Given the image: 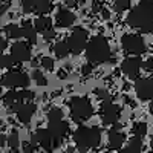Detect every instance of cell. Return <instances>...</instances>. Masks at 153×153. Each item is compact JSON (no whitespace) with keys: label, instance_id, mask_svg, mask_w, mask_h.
Wrapping results in <instances>:
<instances>
[{"label":"cell","instance_id":"f546056e","mask_svg":"<svg viewBox=\"0 0 153 153\" xmlns=\"http://www.w3.org/2000/svg\"><path fill=\"white\" fill-rule=\"evenodd\" d=\"M40 63H42V66L46 69V71H52L54 69V58H51V57H42L40 58Z\"/></svg>","mask_w":153,"mask_h":153},{"label":"cell","instance_id":"bcb514c9","mask_svg":"<svg viewBox=\"0 0 153 153\" xmlns=\"http://www.w3.org/2000/svg\"><path fill=\"white\" fill-rule=\"evenodd\" d=\"M152 2H153V0H152Z\"/></svg>","mask_w":153,"mask_h":153},{"label":"cell","instance_id":"5b68a950","mask_svg":"<svg viewBox=\"0 0 153 153\" xmlns=\"http://www.w3.org/2000/svg\"><path fill=\"white\" fill-rule=\"evenodd\" d=\"M34 100V92L28 91V89H20V91H14L11 89L3 95V104L11 110V112H17V109L28 101Z\"/></svg>","mask_w":153,"mask_h":153},{"label":"cell","instance_id":"1f68e13d","mask_svg":"<svg viewBox=\"0 0 153 153\" xmlns=\"http://www.w3.org/2000/svg\"><path fill=\"white\" fill-rule=\"evenodd\" d=\"M55 37H57V34H55L54 28L49 29V31H46V32H43V40H45V42H52Z\"/></svg>","mask_w":153,"mask_h":153},{"label":"cell","instance_id":"4316f807","mask_svg":"<svg viewBox=\"0 0 153 153\" xmlns=\"http://www.w3.org/2000/svg\"><path fill=\"white\" fill-rule=\"evenodd\" d=\"M113 8L117 12H124L130 8V0H113Z\"/></svg>","mask_w":153,"mask_h":153},{"label":"cell","instance_id":"ee69618b","mask_svg":"<svg viewBox=\"0 0 153 153\" xmlns=\"http://www.w3.org/2000/svg\"><path fill=\"white\" fill-rule=\"evenodd\" d=\"M75 2H76V3H80V5H81V3H84V2H86V0H75Z\"/></svg>","mask_w":153,"mask_h":153},{"label":"cell","instance_id":"74e56055","mask_svg":"<svg viewBox=\"0 0 153 153\" xmlns=\"http://www.w3.org/2000/svg\"><path fill=\"white\" fill-rule=\"evenodd\" d=\"M57 76H58L60 80H65V78H68V72H66L65 69H60L58 74H57Z\"/></svg>","mask_w":153,"mask_h":153},{"label":"cell","instance_id":"83f0119b","mask_svg":"<svg viewBox=\"0 0 153 153\" xmlns=\"http://www.w3.org/2000/svg\"><path fill=\"white\" fill-rule=\"evenodd\" d=\"M20 144V139H19V132L17 130H12L8 136V146L9 149H19Z\"/></svg>","mask_w":153,"mask_h":153},{"label":"cell","instance_id":"603a6c76","mask_svg":"<svg viewBox=\"0 0 153 153\" xmlns=\"http://www.w3.org/2000/svg\"><path fill=\"white\" fill-rule=\"evenodd\" d=\"M54 52H55V55L58 58H66L71 54V49H69L68 42H57L54 45Z\"/></svg>","mask_w":153,"mask_h":153},{"label":"cell","instance_id":"3957f363","mask_svg":"<svg viewBox=\"0 0 153 153\" xmlns=\"http://www.w3.org/2000/svg\"><path fill=\"white\" fill-rule=\"evenodd\" d=\"M74 141L81 153L97 149L101 144V129H98L97 126H81L74 132Z\"/></svg>","mask_w":153,"mask_h":153},{"label":"cell","instance_id":"7402d4cb","mask_svg":"<svg viewBox=\"0 0 153 153\" xmlns=\"http://www.w3.org/2000/svg\"><path fill=\"white\" fill-rule=\"evenodd\" d=\"M5 34L8 38H12V40H19V38L23 37V28L19 26V25L9 23L8 26H5Z\"/></svg>","mask_w":153,"mask_h":153},{"label":"cell","instance_id":"7c38bea8","mask_svg":"<svg viewBox=\"0 0 153 153\" xmlns=\"http://www.w3.org/2000/svg\"><path fill=\"white\" fill-rule=\"evenodd\" d=\"M143 60L139 58L138 55H133V57H127L123 60L121 63V71L124 75H127L130 80H136L139 76V71L143 68Z\"/></svg>","mask_w":153,"mask_h":153},{"label":"cell","instance_id":"6da1fadb","mask_svg":"<svg viewBox=\"0 0 153 153\" xmlns=\"http://www.w3.org/2000/svg\"><path fill=\"white\" fill-rule=\"evenodd\" d=\"M127 25L130 28L149 34L153 31V2L152 0H143L139 2L127 16Z\"/></svg>","mask_w":153,"mask_h":153},{"label":"cell","instance_id":"d6a6232c","mask_svg":"<svg viewBox=\"0 0 153 153\" xmlns=\"http://www.w3.org/2000/svg\"><path fill=\"white\" fill-rule=\"evenodd\" d=\"M143 68H144L146 71H149L150 74H153V57H152V58H149L147 61H144V63H143Z\"/></svg>","mask_w":153,"mask_h":153},{"label":"cell","instance_id":"8fae6325","mask_svg":"<svg viewBox=\"0 0 153 153\" xmlns=\"http://www.w3.org/2000/svg\"><path fill=\"white\" fill-rule=\"evenodd\" d=\"M121 109L110 100H104V103L101 104V120L104 126H115L120 120Z\"/></svg>","mask_w":153,"mask_h":153},{"label":"cell","instance_id":"cb8c5ba5","mask_svg":"<svg viewBox=\"0 0 153 153\" xmlns=\"http://www.w3.org/2000/svg\"><path fill=\"white\" fill-rule=\"evenodd\" d=\"M63 110L60 107H52L49 112H48V123H54V121H60L63 120Z\"/></svg>","mask_w":153,"mask_h":153},{"label":"cell","instance_id":"e0dca14e","mask_svg":"<svg viewBox=\"0 0 153 153\" xmlns=\"http://www.w3.org/2000/svg\"><path fill=\"white\" fill-rule=\"evenodd\" d=\"M35 110H37V106L32 103V101H28V103H23V104L17 109L16 113H17V118H19V121H20L22 124H28V123L32 120Z\"/></svg>","mask_w":153,"mask_h":153},{"label":"cell","instance_id":"484cf974","mask_svg":"<svg viewBox=\"0 0 153 153\" xmlns=\"http://www.w3.org/2000/svg\"><path fill=\"white\" fill-rule=\"evenodd\" d=\"M14 65H17V61L11 54L9 55H2V58H0V66L5 68V69H11Z\"/></svg>","mask_w":153,"mask_h":153},{"label":"cell","instance_id":"ffe728a7","mask_svg":"<svg viewBox=\"0 0 153 153\" xmlns=\"http://www.w3.org/2000/svg\"><path fill=\"white\" fill-rule=\"evenodd\" d=\"M22 28H23V37L25 38H28V42L31 43V45H35L37 43V29H35V26L31 23V22H23V25H22Z\"/></svg>","mask_w":153,"mask_h":153},{"label":"cell","instance_id":"836d02e7","mask_svg":"<svg viewBox=\"0 0 153 153\" xmlns=\"http://www.w3.org/2000/svg\"><path fill=\"white\" fill-rule=\"evenodd\" d=\"M35 149H37V146L32 144V143L25 144V146H23V153H35Z\"/></svg>","mask_w":153,"mask_h":153},{"label":"cell","instance_id":"4dcf8cb0","mask_svg":"<svg viewBox=\"0 0 153 153\" xmlns=\"http://www.w3.org/2000/svg\"><path fill=\"white\" fill-rule=\"evenodd\" d=\"M92 72H94V65H92L91 61L81 66V75H84V76H91Z\"/></svg>","mask_w":153,"mask_h":153},{"label":"cell","instance_id":"7bdbcfd3","mask_svg":"<svg viewBox=\"0 0 153 153\" xmlns=\"http://www.w3.org/2000/svg\"><path fill=\"white\" fill-rule=\"evenodd\" d=\"M150 112L153 113V100H152V103H150Z\"/></svg>","mask_w":153,"mask_h":153},{"label":"cell","instance_id":"9a60e30c","mask_svg":"<svg viewBox=\"0 0 153 153\" xmlns=\"http://www.w3.org/2000/svg\"><path fill=\"white\" fill-rule=\"evenodd\" d=\"M48 129L52 133L55 143H57V147L63 143L65 136L69 133V124L65 121V120H60V121H54V123H49V127Z\"/></svg>","mask_w":153,"mask_h":153},{"label":"cell","instance_id":"e575fe53","mask_svg":"<svg viewBox=\"0 0 153 153\" xmlns=\"http://www.w3.org/2000/svg\"><path fill=\"white\" fill-rule=\"evenodd\" d=\"M95 95L97 97H100V98H103V100H109V95H107V92L106 91H95Z\"/></svg>","mask_w":153,"mask_h":153},{"label":"cell","instance_id":"5bb4252c","mask_svg":"<svg viewBox=\"0 0 153 153\" xmlns=\"http://www.w3.org/2000/svg\"><path fill=\"white\" fill-rule=\"evenodd\" d=\"M9 51H11V55L16 58L17 63H25V61L31 60V46L28 43L16 42V43L11 45Z\"/></svg>","mask_w":153,"mask_h":153},{"label":"cell","instance_id":"4fadbf2b","mask_svg":"<svg viewBox=\"0 0 153 153\" xmlns=\"http://www.w3.org/2000/svg\"><path fill=\"white\" fill-rule=\"evenodd\" d=\"M133 87H135V92H136L139 100H143V101L153 100V76H149V78H136Z\"/></svg>","mask_w":153,"mask_h":153},{"label":"cell","instance_id":"d4e9b609","mask_svg":"<svg viewBox=\"0 0 153 153\" xmlns=\"http://www.w3.org/2000/svg\"><path fill=\"white\" fill-rule=\"evenodd\" d=\"M32 78H34V81L37 83V86H46V84H48V78L45 76V74H43L42 71H38V69H34Z\"/></svg>","mask_w":153,"mask_h":153},{"label":"cell","instance_id":"9c48e42d","mask_svg":"<svg viewBox=\"0 0 153 153\" xmlns=\"http://www.w3.org/2000/svg\"><path fill=\"white\" fill-rule=\"evenodd\" d=\"M31 143L32 144H38L46 153H52L54 149H57V143L51 133L49 129H37L34 133H32V138H31Z\"/></svg>","mask_w":153,"mask_h":153},{"label":"cell","instance_id":"d6986e66","mask_svg":"<svg viewBox=\"0 0 153 153\" xmlns=\"http://www.w3.org/2000/svg\"><path fill=\"white\" fill-rule=\"evenodd\" d=\"M120 153H143V138L135 135Z\"/></svg>","mask_w":153,"mask_h":153},{"label":"cell","instance_id":"8d00e7d4","mask_svg":"<svg viewBox=\"0 0 153 153\" xmlns=\"http://www.w3.org/2000/svg\"><path fill=\"white\" fill-rule=\"evenodd\" d=\"M8 6H9V2H8V0H3V2H2V8H0V14H5Z\"/></svg>","mask_w":153,"mask_h":153},{"label":"cell","instance_id":"2e32d148","mask_svg":"<svg viewBox=\"0 0 153 153\" xmlns=\"http://www.w3.org/2000/svg\"><path fill=\"white\" fill-rule=\"evenodd\" d=\"M75 20H76L75 14L68 8H60L58 12H57V16H55V23H57V26H60V28L72 26V25L75 23Z\"/></svg>","mask_w":153,"mask_h":153},{"label":"cell","instance_id":"f6af8a7d","mask_svg":"<svg viewBox=\"0 0 153 153\" xmlns=\"http://www.w3.org/2000/svg\"><path fill=\"white\" fill-rule=\"evenodd\" d=\"M104 153H112V152H104Z\"/></svg>","mask_w":153,"mask_h":153},{"label":"cell","instance_id":"44dd1931","mask_svg":"<svg viewBox=\"0 0 153 153\" xmlns=\"http://www.w3.org/2000/svg\"><path fill=\"white\" fill-rule=\"evenodd\" d=\"M34 26L38 32H46L49 29H52V20H51V17L48 16H40V17H37L35 22H34Z\"/></svg>","mask_w":153,"mask_h":153},{"label":"cell","instance_id":"52a82bcc","mask_svg":"<svg viewBox=\"0 0 153 153\" xmlns=\"http://www.w3.org/2000/svg\"><path fill=\"white\" fill-rule=\"evenodd\" d=\"M121 46L130 55H141L146 52V43L136 34H124L121 37Z\"/></svg>","mask_w":153,"mask_h":153},{"label":"cell","instance_id":"b9f144b4","mask_svg":"<svg viewBox=\"0 0 153 153\" xmlns=\"http://www.w3.org/2000/svg\"><path fill=\"white\" fill-rule=\"evenodd\" d=\"M150 147H152V150H153V135H152V139H150Z\"/></svg>","mask_w":153,"mask_h":153},{"label":"cell","instance_id":"277c9868","mask_svg":"<svg viewBox=\"0 0 153 153\" xmlns=\"http://www.w3.org/2000/svg\"><path fill=\"white\" fill-rule=\"evenodd\" d=\"M69 109H71V118L75 123H84L94 115V106L91 100L86 97H75L69 101Z\"/></svg>","mask_w":153,"mask_h":153},{"label":"cell","instance_id":"d590c367","mask_svg":"<svg viewBox=\"0 0 153 153\" xmlns=\"http://www.w3.org/2000/svg\"><path fill=\"white\" fill-rule=\"evenodd\" d=\"M92 11H94V12L103 11V9H101V2H100V0H94V3H92Z\"/></svg>","mask_w":153,"mask_h":153},{"label":"cell","instance_id":"ac0fdd59","mask_svg":"<svg viewBox=\"0 0 153 153\" xmlns=\"http://www.w3.org/2000/svg\"><path fill=\"white\" fill-rule=\"evenodd\" d=\"M124 143H126V135L124 133L118 132V129H115V127L112 130H109V143H107V146H109L110 150H120Z\"/></svg>","mask_w":153,"mask_h":153},{"label":"cell","instance_id":"8992f818","mask_svg":"<svg viewBox=\"0 0 153 153\" xmlns=\"http://www.w3.org/2000/svg\"><path fill=\"white\" fill-rule=\"evenodd\" d=\"M89 32L83 28H74V31L69 34L68 37V45H69V49H71V54L74 55H80L83 51L87 48V43H89Z\"/></svg>","mask_w":153,"mask_h":153},{"label":"cell","instance_id":"7a4b0ae2","mask_svg":"<svg viewBox=\"0 0 153 153\" xmlns=\"http://www.w3.org/2000/svg\"><path fill=\"white\" fill-rule=\"evenodd\" d=\"M86 58L92 65H101V63L113 60L109 43L103 35H95L89 40L86 48Z\"/></svg>","mask_w":153,"mask_h":153},{"label":"cell","instance_id":"ba28073f","mask_svg":"<svg viewBox=\"0 0 153 153\" xmlns=\"http://www.w3.org/2000/svg\"><path fill=\"white\" fill-rule=\"evenodd\" d=\"M29 83H31L29 75H26L22 71H9L2 78V84L5 87H9V89H16V87L26 89L29 86Z\"/></svg>","mask_w":153,"mask_h":153},{"label":"cell","instance_id":"30bf717a","mask_svg":"<svg viewBox=\"0 0 153 153\" xmlns=\"http://www.w3.org/2000/svg\"><path fill=\"white\" fill-rule=\"evenodd\" d=\"M22 9L25 14L37 12L40 16H45L54 9V3H52V0H23Z\"/></svg>","mask_w":153,"mask_h":153},{"label":"cell","instance_id":"ab89813d","mask_svg":"<svg viewBox=\"0 0 153 153\" xmlns=\"http://www.w3.org/2000/svg\"><path fill=\"white\" fill-rule=\"evenodd\" d=\"M101 12H103V17H104V19H109V17H110V16H109V11H107V9H103Z\"/></svg>","mask_w":153,"mask_h":153},{"label":"cell","instance_id":"f35d334b","mask_svg":"<svg viewBox=\"0 0 153 153\" xmlns=\"http://www.w3.org/2000/svg\"><path fill=\"white\" fill-rule=\"evenodd\" d=\"M8 48V43H6V38H2L0 40V51H5Z\"/></svg>","mask_w":153,"mask_h":153},{"label":"cell","instance_id":"f1b7e54d","mask_svg":"<svg viewBox=\"0 0 153 153\" xmlns=\"http://www.w3.org/2000/svg\"><path fill=\"white\" fill-rule=\"evenodd\" d=\"M132 132H133V135L143 138V136L147 133V124H146V123H135Z\"/></svg>","mask_w":153,"mask_h":153},{"label":"cell","instance_id":"60d3db41","mask_svg":"<svg viewBox=\"0 0 153 153\" xmlns=\"http://www.w3.org/2000/svg\"><path fill=\"white\" fill-rule=\"evenodd\" d=\"M11 153H20L19 149H11Z\"/></svg>","mask_w":153,"mask_h":153}]
</instances>
